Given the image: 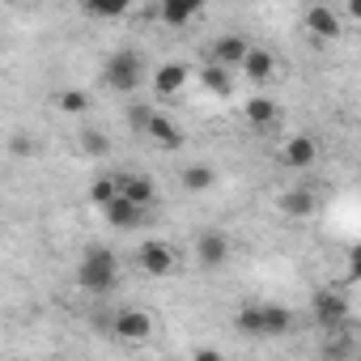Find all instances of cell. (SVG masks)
I'll return each mask as SVG.
<instances>
[{
    "label": "cell",
    "mask_w": 361,
    "mask_h": 361,
    "mask_svg": "<svg viewBox=\"0 0 361 361\" xmlns=\"http://www.w3.org/2000/svg\"><path fill=\"white\" fill-rule=\"evenodd\" d=\"M115 281H119V259H115L106 247H94V251L81 255V264H77V285H81V289H90V293H111Z\"/></svg>",
    "instance_id": "obj_1"
},
{
    "label": "cell",
    "mask_w": 361,
    "mask_h": 361,
    "mask_svg": "<svg viewBox=\"0 0 361 361\" xmlns=\"http://www.w3.org/2000/svg\"><path fill=\"white\" fill-rule=\"evenodd\" d=\"M140 77H145V60H140L136 51H115V56L106 60V68H102V81H106L115 94H132V90L140 85Z\"/></svg>",
    "instance_id": "obj_2"
},
{
    "label": "cell",
    "mask_w": 361,
    "mask_h": 361,
    "mask_svg": "<svg viewBox=\"0 0 361 361\" xmlns=\"http://www.w3.org/2000/svg\"><path fill=\"white\" fill-rule=\"evenodd\" d=\"M174 259H178V251H174L170 243L149 238V243L136 247V268L149 272V276H170V272H174Z\"/></svg>",
    "instance_id": "obj_3"
},
{
    "label": "cell",
    "mask_w": 361,
    "mask_h": 361,
    "mask_svg": "<svg viewBox=\"0 0 361 361\" xmlns=\"http://www.w3.org/2000/svg\"><path fill=\"white\" fill-rule=\"evenodd\" d=\"M310 310H314V323L331 331V327H340V323L348 319V298H344L340 289H319L314 302H310Z\"/></svg>",
    "instance_id": "obj_4"
},
{
    "label": "cell",
    "mask_w": 361,
    "mask_h": 361,
    "mask_svg": "<svg viewBox=\"0 0 361 361\" xmlns=\"http://www.w3.org/2000/svg\"><path fill=\"white\" fill-rule=\"evenodd\" d=\"M111 331H115V340H123V344H145L149 331H153V319H149L145 310H119V314L111 319Z\"/></svg>",
    "instance_id": "obj_5"
},
{
    "label": "cell",
    "mask_w": 361,
    "mask_h": 361,
    "mask_svg": "<svg viewBox=\"0 0 361 361\" xmlns=\"http://www.w3.org/2000/svg\"><path fill=\"white\" fill-rule=\"evenodd\" d=\"M102 213H106V221H111L115 230H136V226H145V204L128 200L123 192H119L111 204H102Z\"/></svg>",
    "instance_id": "obj_6"
},
{
    "label": "cell",
    "mask_w": 361,
    "mask_h": 361,
    "mask_svg": "<svg viewBox=\"0 0 361 361\" xmlns=\"http://www.w3.org/2000/svg\"><path fill=\"white\" fill-rule=\"evenodd\" d=\"M196 259H200L204 268H221V264L230 259V238H226L221 230H204V234L196 238Z\"/></svg>",
    "instance_id": "obj_7"
},
{
    "label": "cell",
    "mask_w": 361,
    "mask_h": 361,
    "mask_svg": "<svg viewBox=\"0 0 361 361\" xmlns=\"http://www.w3.org/2000/svg\"><path fill=\"white\" fill-rule=\"evenodd\" d=\"M247 51H251V43H247L243 35H221V39L209 47V60H217V64H226V68H243Z\"/></svg>",
    "instance_id": "obj_8"
},
{
    "label": "cell",
    "mask_w": 361,
    "mask_h": 361,
    "mask_svg": "<svg viewBox=\"0 0 361 361\" xmlns=\"http://www.w3.org/2000/svg\"><path fill=\"white\" fill-rule=\"evenodd\" d=\"M281 161H285L289 170H310V166L319 161V145H314L310 136H289L285 149H281Z\"/></svg>",
    "instance_id": "obj_9"
},
{
    "label": "cell",
    "mask_w": 361,
    "mask_h": 361,
    "mask_svg": "<svg viewBox=\"0 0 361 361\" xmlns=\"http://www.w3.org/2000/svg\"><path fill=\"white\" fill-rule=\"evenodd\" d=\"M314 209H319V200H314V192H310V188H289V192L281 196V213H285V217H293V221H306Z\"/></svg>",
    "instance_id": "obj_10"
},
{
    "label": "cell",
    "mask_w": 361,
    "mask_h": 361,
    "mask_svg": "<svg viewBox=\"0 0 361 361\" xmlns=\"http://www.w3.org/2000/svg\"><path fill=\"white\" fill-rule=\"evenodd\" d=\"M183 85H188V68H183V64H161V68L153 73V94H157V98H174Z\"/></svg>",
    "instance_id": "obj_11"
},
{
    "label": "cell",
    "mask_w": 361,
    "mask_h": 361,
    "mask_svg": "<svg viewBox=\"0 0 361 361\" xmlns=\"http://www.w3.org/2000/svg\"><path fill=\"white\" fill-rule=\"evenodd\" d=\"M306 30L319 39H340V13H331L327 5H310L306 9Z\"/></svg>",
    "instance_id": "obj_12"
},
{
    "label": "cell",
    "mask_w": 361,
    "mask_h": 361,
    "mask_svg": "<svg viewBox=\"0 0 361 361\" xmlns=\"http://www.w3.org/2000/svg\"><path fill=\"white\" fill-rule=\"evenodd\" d=\"M119 192L128 196V200H136V204H153L157 200V183H153V178L149 174H128V178H119Z\"/></svg>",
    "instance_id": "obj_13"
},
{
    "label": "cell",
    "mask_w": 361,
    "mask_h": 361,
    "mask_svg": "<svg viewBox=\"0 0 361 361\" xmlns=\"http://www.w3.org/2000/svg\"><path fill=\"white\" fill-rule=\"evenodd\" d=\"M243 73H247L255 85L272 81V73H276V60H272V51H264V47H251V51H247V60H243Z\"/></svg>",
    "instance_id": "obj_14"
},
{
    "label": "cell",
    "mask_w": 361,
    "mask_h": 361,
    "mask_svg": "<svg viewBox=\"0 0 361 361\" xmlns=\"http://www.w3.org/2000/svg\"><path fill=\"white\" fill-rule=\"evenodd\" d=\"M230 73H234V68H226V64H217V60H209V64L200 68V85H204L209 94H217V98H226V94L234 90V81H230Z\"/></svg>",
    "instance_id": "obj_15"
},
{
    "label": "cell",
    "mask_w": 361,
    "mask_h": 361,
    "mask_svg": "<svg viewBox=\"0 0 361 361\" xmlns=\"http://www.w3.org/2000/svg\"><path fill=\"white\" fill-rule=\"evenodd\" d=\"M276 119H281V106H276L272 98H264V94H259V98H251V102H247V123H251V128H259V132H264V128H276Z\"/></svg>",
    "instance_id": "obj_16"
},
{
    "label": "cell",
    "mask_w": 361,
    "mask_h": 361,
    "mask_svg": "<svg viewBox=\"0 0 361 361\" xmlns=\"http://www.w3.org/2000/svg\"><path fill=\"white\" fill-rule=\"evenodd\" d=\"M264 331L268 336H289L293 331V310L276 306V302H264Z\"/></svg>",
    "instance_id": "obj_17"
},
{
    "label": "cell",
    "mask_w": 361,
    "mask_h": 361,
    "mask_svg": "<svg viewBox=\"0 0 361 361\" xmlns=\"http://www.w3.org/2000/svg\"><path fill=\"white\" fill-rule=\"evenodd\" d=\"M196 13H200V5H192V0H161V22L166 26H188Z\"/></svg>",
    "instance_id": "obj_18"
},
{
    "label": "cell",
    "mask_w": 361,
    "mask_h": 361,
    "mask_svg": "<svg viewBox=\"0 0 361 361\" xmlns=\"http://www.w3.org/2000/svg\"><path fill=\"white\" fill-rule=\"evenodd\" d=\"M145 132H149V136H153L157 145H166V149H178V145H183V132H178V128H174V123H170L166 115H153Z\"/></svg>",
    "instance_id": "obj_19"
},
{
    "label": "cell",
    "mask_w": 361,
    "mask_h": 361,
    "mask_svg": "<svg viewBox=\"0 0 361 361\" xmlns=\"http://www.w3.org/2000/svg\"><path fill=\"white\" fill-rule=\"evenodd\" d=\"M234 327H238L243 336H251V340L268 336V331H264V306H243V310L234 314Z\"/></svg>",
    "instance_id": "obj_20"
},
{
    "label": "cell",
    "mask_w": 361,
    "mask_h": 361,
    "mask_svg": "<svg viewBox=\"0 0 361 361\" xmlns=\"http://www.w3.org/2000/svg\"><path fill=\"white\" fill-rule=\"evenodd\" d=\"M213 183H217L213 166H188V170H183V188H188V192H209Z\"/></svg>",
    "instance_id": "obj_21"
},
{
    "label": "cell",
    "mask_w": 361,
    "mask_h": 361,
    "mask_svg": "<svg viewBox=\"0 0 361 361\" xmlns=\"http://www.w3.org/2000/svg\"><path fill=\"white\" fill-rule=\"evenodd\" d=\"M115 196H119V178H106V174H102V178H94V183H90V200H94L98 209L111 204Z\"/></svg>",
    "instance_id": "obj_22"
},
{
    "label": "cell",
    "mask_w": 361,
    "mask_h": 361,
    "mask_svg": "<svg viewBox=\"0 0 361 361\" xmlns=\"http://www.w3.org/2000/svg\"><path fill=\"white\" fill-rule=\"evenodd\" d=\"M56 106H60L64 115H85V111H90V94H85V90H64V94L56 98Z\"/></svg>",
    "instance_id": "obj_23"
},
{
    "label": "cell",
    "mask_w": 361,
    "mask_h": 361,
    "mask_svg": "<svg viewBox=\"0 0 361 361\" xmlns=\"http://www.w3.org/2000/svg\"><path fill=\"white\" fill-rule=\"evenodd\" d=\"M353 348H357V344L348 340V331H344V323H340V327H331V336H327V344H323V353H327V357H348Z\"/></svg>",
    "instance_id": "obj_24"
},
{
    "label": "cell",
    "mask_w": 361,
    "mask_h": 361,
    "mask_svg": "<svg viewBox=\"0 0 361 361\" xmlns=\"http://www.w3.org/2000/svg\"><path fill=\"white\" fill-rule=\"evenodd\" d=\"M81 149H85L90 157H106V153H111V140H106V132L85 128V132H81Z\"/></svg>",
    "instance_id": "obj_25"
},
{
    "label": "cell",
    "mask_w": 361,
    "mask_h": 361,
    "mask_svg": "<svg viewBox=\"0 0 361 361\" xmlns=\"http://www.w3.org/2000/svg\"><path fill=\"white\" fill-rule=\"evenodd\" d=\"M85 5H90L94 18H119V13H128L132 0H85Z\"/></svg>",
    "instance_id": "obj_26"
},
{
    "label": "cell",
    "mask_w": 361,
    "mask_h": 361,
    "mask_svg": "<svg viewBox=\"0 0 361 361\" xmlns=\"http://www.w3.org/2000/svg\"><path fill=\"white\" fill-rule=\"evenodd\" d=\"M128 119H132V128H140V132H145V128H149V119H153V111H149V106H132V111H128Z\"/></svg>",
    "instance_id": "obj_27"
},
{
    "label": "cell",
    "mask_w": 361,
    "mask_h": 361,
    "mask_svg": "<svg viewBox=\"0 0 361 361\" xmlns=\"http://www.w3.org/2000/svg\"><path fill=\"white\" fill-rule=\"evenodd\" d=\"M348 281H361V243L348 251Z\"/></svg>",
    "instance_id": "obj_28"
},
{
    "label": "cell",
    "mask_w": 361,
    "mask_h": 361,
    "mask_svg": "<svg viewBox=\"0 0 361 361\" xmlns=\"http://www.w3.org/2000/svg\"><path fill=\"white\" fill-rule=\"evenodd\" d=\"M26 153H35V140L30 136H18L13 140V157H26Z\"/></svg>",
    "instance_id": "obj_29"
},
{
    "label": "cell",
    "mask_w": 361,
    "mask_h": 361,
    "mask_svg": "<svg viewBox=\"0 0 361 361\" xmlns=\"http://www.w3.org/2000/svg\"><path fill=\"white\" fill-rule=\"evenodd\" d=\"M196 357H200V361H217L221 353H217V348H196Z\"/></svg>",
    "instance_id": "obj_30"
},
{
    "label": "cell",
    "mask_w": 361,
    "mask_h": 361,
    "mask_svg": "<svg viewBox=\"0 0 361 361\" xmlns=\"http://www.w3.org/2000/svg\"><path fill=\"white\" fill-rule=\"evenodd\" d=\"M348 18H357V22H361V0H348Z\"/></svg>",
    "instance_id": "obj_31"
}]
</instances>
